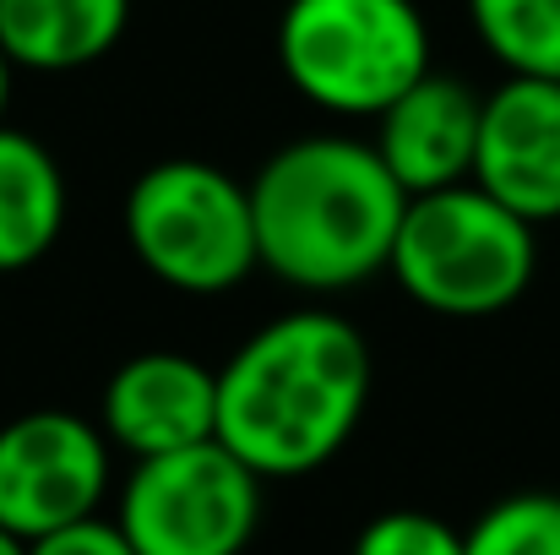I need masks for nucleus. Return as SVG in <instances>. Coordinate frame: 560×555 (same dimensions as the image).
<instances>
[{
  "label": "nucleus",
  "instance_id": "nucleus-1",
  "mask_svg": "<svg viewBox=\"0 0 560 555\" xmlns=\"http://www.w3.org/2000/svg\"><path fill=\"white\" fill-rule=\"evenodd\" d=\"M365 403V333L338 311H289L218 370V441L261 479H300L349 447Z\"/></svg>",
  "mask_w": 560,
  "mask_h": 555
},
{
  "label": "nucleus",
  "instance_id": "nucleus-2",
  "mask_svg": "<svg viewBox=\"0 0 560 555\" xmlns=\"http://www.w3.org/2000/svg\"><path fill=\"white\" fill-rule=\"evenodd\" d=\"M250 207L261 267L294 289L338 294L386 273L408 190L381 164L375 142L300 137L256 170Z\"/></svg>",
  "mask_w": 560,
  "mask_h": 555
},
{
  "label": "nucleus",
  "instance_id": "nucleus-3",
  "mask_svg": "<svg viewBox=\"0 0 560 555\" xmlns=\"http://www.w3.org/2000/svg\"><path fill=\"white\" fill-rule=\"evenodd\" d=\"M534 267H539L534 223L517 218L506 201H495L479 181L408 196L386 262V273L402 284V294L419 311L452 322L512 311L528 294Z\"/></svg>",
  "mask_w": 560,
  "mask_h": 555
},
{
  "label": "nucleus",
  "instance_id": "nucleus-4",
  "mask_svg": "<svg viewBox=\"0 0 560 555\" xmlns=\"http://www.w3.org/2000/svg\"><path fill=\"white\" fill-rule=\"evenodd\" d=\"M278 66L305 104L375 120L430 71V27L413 0H289Z\"/></svg>",
  "mask_w": 560,
  "mask_h": 555
},
{
  "label": "nucleus",
  "instance_id": "nucleus-5",
  "mask_svg": "<svg viewBox=\"0 0 560 555\" xmlns=\"http://www.w3.org/2000/svg\"><path fill=\"white\" fill-rule=\"evenodd\" d=\"M126 240L180 294H223L261 267L250 185L201 159H164L137 175L126 190Z\"/></svg>",
  "mask_w": 560,
  "mask_h": 555
},
{
  "label": "nucleus",
  "instance_id": "nucleus-6",
  "mask_svg": "<svg viewBox=\"0 0 560 555\" xmlns=\"http://www.w3.org/2000/svg\"><path fill=\"white\" fill-rule=\"evenodd\" d=\"M261 474L218 436L137 458L115 523L137 555H245L261 529Z\"/></svg>",
  "mask_w": 560,
  "mask_h": 555
},
{
  "label": "nucleus",
  "instance_id": "nucleus-7",
  "mask_svg": "<svg viewBox=\"0 0 560 555\" xmlns=\"http://www.w3.org/2000/svg\"><path fill=\"white\" fill-rule=\"evenodd\" d=\"M109 490V436L71 408H33L0 425V523L44 540L98 518Z\"/></svg>",
  "mask_w": 560,
  "mask_h": 555
},
{
  "label": "nucleus",
  "instance_id": "nucleus-8",
  "mask_svg": "<svg viewBox=\"0 0 560 555\" xmlns=\"http://www.w3.org/2000/svg\"><path fill=\"white\" fill-rule=\"evenodd\" d=\"M474 181L517 218H560V77H506L485 93Z\"/></svg>",
  "mask_w": 560,
  "mask_h": 555
},
{
  "label": "nucleus",
  "instance_id": "nucleus-9",
  "mask_svg": "<svg viewBox=\"0 0 560 555\" xmlns=\"http://www.w3.org/2000/svg\"><path fill=\"white\" fill-rule=\"evenodd\" d=\"M98 425L109 447L131 458H159V452L212 441L218 436V370L175 349L131 355L104 381Z\"/></svg>",
  "mask_w": 560,
  "mask_h": 555
},
{
  "label": "nucleus",
  "instance_id": "nucleus-10",
  "mask_svg": "<svg viewBox=\"0 0 560 555\" xmlns=\"http://www.w3.org/2000/svg\"><path fill=\"white\" fill-rule=\"evenodd\" d=\"M479 115L485 99L452 77V71H424L408 93H397L375 115V153L397 175L408 196L441 190V185L474 181V153H479Z\"/></svg>",
  "mask_w": 560,
  "mask_h": 555
},
{
  "label": "nucleus",
  "instance_id": "nucleus-11",
  "mask_svg": "<svg viewBox=\"0 0 560 555\" xmlns=\"http://www.w3.org/2000/svg\"><path fill=\"white\" fill-rule=\"evenodd\" d=\"M131 22V0H0V44L16 71H77L104 60Z\"/></svg>",
  "mask_w": 560,
  "mask_h": 555
},
{
  "label": "nucleus",
  "instance_id": "nucleus-12",
  "mask_svg": "<svg viewBox=\"0 0 560 555\" xmlns=\"http://www.w3.org/2000/svg\"><path fill=\"white\" fill-rule=\"evenodd\" d=\"M66 229V175L55 153L0 126V273L38 267Z\"/></svg>",
  "mask_w": 560,
  "mask_h": 555
},
{
  "label": "nucleus",
  "instance_id": "nucleus-13",
  "mask_svg": "<svg viewBox=\"0 0 560 555\" xmlns=\"http://www.w3.org/2000/svg\"><path fill=\"white\" fill-rule=\"evenodd\" d=\"M468 16L506 77H560V0H468Z\"/></svg>",
  "mask_w": 560,
  "mask_h": 555
},
{
  "label": "nucleus",
  "instance_id": "nucleus-14",
  "mask_svg": "<svg viewBox=\"0 0 560 555\" xmlns=\"http://www.w3.org/2000/svg\"><path fill=\"white\" fill-rule=\"evenodd\" d=\"M463 555H560V496L517 490L495 501L463 534Z\"/></svg>",
  "mask_w": 560,
  "mask_h": 555
},
{
  "label": "nucleus",
  "instance_id": "nucleus-15",
  "mask_svg": "<svg viewBox=\"0 0 560 555\" xmlns=\"http://www.w3.org/2000/svg\"><path fill=\"white\" fill-rule=\"evenodd\" d=\"M349 555H463V534L452 523H441L435 512L397 507V512L371 518Z\"/></svg>",
  "mask_w": 560,
  "mask_h": 555
},
{
  "label": "nucleus",
  "instance_id": "nucleus-16",
  "mask_svg": "<svg viewBox=\"0 0 560 555\" xmlns=\"http://www.w3.org/2000/svg\"><path fill=\"white\" fill-rule=\"evenodd\" d=\"M33 555H137V545L126 540V529L115 518H82L71 529L33 540Z\"/></svg>",
  "mask_w": 560,
  "mask_h": 555
},
{
  "label": "nucleus",
  "instance_id": "nucleus-17",
  "mask_svg": "<svg viewBox=\"0 0 560 555\" xmlns=\"http://www.w3.org/2000/svg\"><path fill=\"white\" fill-rule=\"evenodd\" d=\"M11 77H16V60H11L5 44H0V126H5V104H11Z\"/></svg>",
  "mask_w": 560,
  "mask_h": 555
},
{
  "label": "nucleus",
  "instance_id": "nucleus-18",
  "mask_svg": "<svg viewBox=\"0 0 560 555\" xmlns=\"http://www.w3.org/2000/svg\"><path fill=\"white\" fill-rule=\"evenodd\" d=\"M0 555H33V540H22V534H11V529L0 523Z\"/></svg>",
  "mask_w": 560,
  "mask_h": 555
}]
</instances>
